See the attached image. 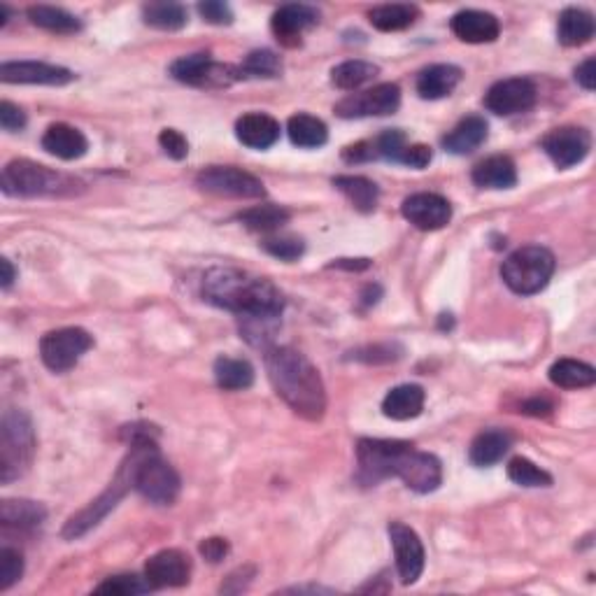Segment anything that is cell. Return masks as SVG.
Here are the masks:
<instances>
[{
	"label": "cell",
	"instance_id": "9",
	"mask_svg": "<svg viewBox=\"0 0 596 596\" xmlns=\"http://www.w3.org/2000/svg\"><path fill=\"white\" fill-rule=\"evenodd\" d=\"M408 441H380V438H361L357 443V480L366 487L394 478L396 459L406 450Z\"/></svg>",
	"mask_w": 596,
	"mask_h": 596
},
{
	"label": "cell",
	"instance_id": "40",
	"mask_svg": "<svg viewBox=\"0 0 596 596\" xmlns=\"http://www.w3.org/2000/svg\"><path fill=\"white\" fill-rule=\"evenodd\" d=\"M240 77H264V80H273V77L282 75V61L280 56L271 52V49H257V52L247 54L243 66L238 68Z\"/></svg>",
	"mask_w": 596,
	"mask_h": 596
},
{
	"label": "cell",
	"instance_id": "45",
	"mask_svg": "<svg viewBox=\"0 0 596 596\" xmlns=\"http://www.w3.org/2000/svg\"><path fill=\"white\" fill-rule=\"evenodd\" d=\"M373 147H375V154H378V159L399 163L403 149L408 147V143H406V136H403V131L389 129L373 140Z\"/></svg>",
	"mask_w": 596,
	"mask_h": 596
},
{
	"label": "cell",
	"instance_id": "55",
	"mask_svg": "<svg viewBox=\"0 0 596 596\" xmlns=\"http://www.w3.org/2000/svg\"><path fill=\"white\" fill-rule=\"evenodd\" d=\"M371 266L368 259H338L336 264H331V268H345V271H366Z\"/></svg>",
	"mask_w": 596,
	"mask_h": 596
},
{
	"label": "cell",
	"instance_id": "21",
	"mask_svg": "<svg viewBox=\"0 0 596 596\" xmlns=\"http://www.w3.org/2000/svg\"><path fill=\"white\" fill-rule=\"evenodd\" d=\"M452 33L457 35L461 42L468 45H485V42H494L501 33V24L494 14L482 10H461L450 21Z\"/></svg>",
	"mask_w": 596,
	"mask_h": 596
},
{
	"label": "cell",
	"instance_id": "13",
	"mask_svg": "<svg viewBox=\"0 0 596 596\" xmlns=\"http://www.w3.org/2000/svg\"><path fill=\"white\" fill-rule=\"evenodd\" d=\"M170 75L177 82L191 84V87H226L233 80H240L238 68L219 66L210 59V54H191L173 61Z\"/></svg>",
	"mask_w": 596,
	"mask_h": 596
},
{
	"label": "cell",
	"instance_id": "22",
	"mask_svg": "<svg viewBox=\"0 0 596 596\" xmlns=\"http://www.w3.org/2000/svg\"><path fill=\"white\" fill-rule=\"evenodd\" d=\"M42 149L63 161L82 159L89 152V140L70 124H52L42 136Z\"/></svg>",
	"mask_w": 596,
	"mask_h": 596
},
{
	"label": "cell",
	"instance_id": "57",
	"mask_svg": "<svg viewBox=\"0 0 596 596\" xmlns=\"http://www.w3.org/2000/svg\"><path fill=\"white\" fill-rule=\"evenodd\" d=\"M7 17H10V10H7V5H0V26L7 24Z\"/></svg>",
	"mask_w": 596,
	"mask_h": 596
},
{
	"label": "cell",
	"instance_id": "50",
	"mask_svg": "<svg viewBox=\"0 0 596 596\" xmlns=\"http://www.w3.org/2000/svg\"><path fill=\"white\" fill-rule=\"evenodd\" d=\"M431 156L434 154H431V147H427V145H408L406 149H403L399 163H403V166H408V168L422 170L431 163Z\"/></svg>",
	"mask_w": 596,
	"mask_h": 596
},
{
	"label": "cell",
	"instance_id": "28",
	"mask_svg": "<svg viewBox=\"0 0 596 596\" xmlns=\"http://www.w3.org/2000/svg\"><path fill=\"white\" fill-rule=\"evenodd\" d=\"M487 131H489V126L485 122V117H480V115L464 117L443 138V147L450 154H459V156L461 154H471L482 143H485V140H487Z\"/></svg>",
	"mask_w": 596,
	"mask_h": 596
},
{
	"label": "cell",
	"instance_id": "14",
	"mask_svg": "<svg viewBox=\"0 0 596 596\" xmlns=\"http://www.w3.org/2000/svg\"><path fill=\"white\" fill-rule=\"evenodd\" d=\"M387 531H389V541H392V548H394L396 571H399L401 583L403 585L417 583L424 573V562H427L420 536L415 534V529H410L408 524L403 522H392Z\"/></svg>",
	"mask_w": 596,
	"mask_h": 596
},
{
	"label": "cell",
	"instance_id": "4",
	"mask_svg": "<svg viewBox=\"0 0 596 596\" xmlns=\"http://www.w3.org/2000/svg\"><path fill=\"white\" fill-rule=\"evenodd\" d=\"M0 187L7 196H73L82 191L84 184L77 177L56 173V170L40 166L28 159L10 161L3 168Z\"/></svg>",
	"mask_w": 596,
	"mask_h": 596
},
{
	"label": "cell",
	"instance_id": "38",
	"mask_svg": "<svg viewBox=\"0 0 596 596\" xmlns=\"http://www.w3.org/2000/svg\"><path fill=\"white\" fill-rule=\"evenodd\" d=\"M378 73H380V68L375 66V63L352 59V61L340 63V66L331 70V82L343 91H354V89L364 87L366 82L375 80Z\"/></svg>",
	"mask_w": 596,
	"mask_h": 596
},
{
	"label": "cell",
	"instance_id": "8",
	"mask_svg": "<svg viewBox=\"0 0 596 596\" xmlns=\"http://www.w3.org/2000/svg\"><path fill=\"white\" fill-rule=\"evenodd\" d=\"M91 345H94V338L80 326L49 331L40 340L42 364L54 373H66L82 359V354L91 350Z\"/></svg>",
	"mask_w": 596,
	"mask_h": 596
},
{
	"label": "cell",
	"instance_id": "16",
	"mask_svg": "<svg viewBox=\"0 0 596 596\" xmlns=\"http://www.w3.org/2000/svg\"><path fill=\"white\" fill-rule=\"evenodd\" d=\"M543 149L557 168L566 170L587 159L592 149V136L580 126H562L543 138Z\"/></svg>",
	"mask_w": 596,
	"mask_h": 596
},
{
	"label": "cell",
	"instance_id": "39",
	"mask_svg": "<svg viewBox=\"0 0 596 596\" xmlns=\"http://www.w3.org/2000/svg\"><path fill=\"white\" fill-rule=\"evenodd\" d=\"M187 17V7L180 3H149L143 7L145 24L159 31H180L187 26Z\"/></svg>",
	"mask_w": 596,
	"mask_h": 596
},
{
	"label": "cell",
	"instance_id": "17",
	"mask_svg": "<svg viewBox=\"0 0 596 596\" xmlns=\"http://www.w3.org/2000/svg\"><path fill=\"white\" fill-rule=\"evenodd\" d=\"M401 215L408 219L415 229L420 231H438L443 226L450 224L452 219V205L441 194H422L408 196L401 205Z\"/></svg>",
	"mask_w": 596,
	"mask_h": 596
},
{
	"label": "cell",
	"instance_id": "53",
	"mask_svg": "<svg viewBox=\"0 0 596 596\" xmlns=\"http://www.w3.org/2000/svg\"><path fill=\"white\" fill-rule=\"evenodd\" d=\"M520 413L531 417H548L555 413V401L548 399V396H534V399H527L522 403Z\"/></svg>",
	"mask_w": 596,
	"mask_h": 596
},
{
	"label": "cell",
	"instance_id": "25",
	"mask_svg": "<svg viewBox=\"0 0 596 596\" xmlns=\"http://www.w3.org/2000/svg\"><path fill=\"white\" fill-rule=\"evenodd\" d=\"M510 447H513V434L506 429H485L473 438L471 450H468V459L473 466L485 468L494 466L506 457Z\"/></svg>",
	"mask_w": 596,
	"mask_h": 596
},
{
	"label": "cell",
	"instance_id": "24",
	"mask_svg": "<svg viewBox=\"0 0 596 596\" xmlns=\"http://www.w3.org/2000/svg\"><path fill=\"white\" fill-rule=\"evenodd\" d=\"M461 82V68L452 66V63H434V66L424 68L417 75V94L424 101H438V98L450 96Z\"/></svg>",
	"mask_w": 596,
	"mask_h": 596
},
{
	"label": "cell",
	"instance_id": "3",
	"mask_svg": "<svg viewBox=\"0 0 596 596\" xmlns=\"http://www.w3.org/2000/svg\"><path fill=\"white\" fill-rule=\"evenodd\" d=\"M131 447L136 450L133 489L154 506H173L180 496L182 480L156 450L154 438H140V441H133Z\"/></svg>",
	"mask_w": 596,
	"mask_h": 596
},
{
	"label": "cell",
	"instance_id": "54",
	"mask_svg": "<svg viewBox=\"0 0 596 596\" xmlns=\"http://www.w3.org/2000/svg\"><path fill=\"white\" fill-rule=\"evenodd\" d=\"M576 80L585 91H594V87H596V59L594 56H590V59L580 63L576 70Z\"/></svg>",
	"mask_w": 596,
	"mask_h": 596
},
{
	"label": "cell",
	"instance_id": "2",
	"mask_svg": "<svg viewBox=\"0 0 596 596\" xmlns=\"http://www.w3.org/2000/svg\"><path fill=\"white\" fill-rule=\"evenodd\" d=\"M203 296L238 317H280L285 310V298L273 282L238 268H212L205 273Z\"/></svg>",
	"mask_w": 596,
	"mask_h": 596
},
{
	"label": "cell",
	"instance_id": "36",
	"mask_svg": "<svg viewBox=\"0 0 596 596\" xmlns=\"http://www.w3.org/2000/svg\"><path fill=\"white\" fill-rule=\"evenodd\" d=\"M417 17H420V10L415 5H380L373 7L368 12V21H371L373 28H378L382 33H396L406 31L408 26H413Z\"/></svg>",
	"mask_w": 596,
	"mask_h": 596
},
{
	"label": "cell",
	"instance_id": "5",
	"mask_svg": "<svg viewBox=\"0 0 596 596\" xmlns=\"http://www.w3.org/2000/svg\"><path fill=\"white\" fill-rule=\"evenodd\" d=\"M35 452V431L24 410H5L0 422V480L10 485L28 471Z\"/></svg>",
	"mask_w": 596,
	"mask_h": 596
},
{
	"label": "cell",
	"instance_id": "6",
	"mask_svg": "<svg viewBox=\"0 0 596 596\" xmlns=\"http://www.w3.org/2000/svg\"><path fill=\"white\" fill-rule=\"evenodd\" d=\"M555 273V257L541 245H527L515 250L503 261L501 278L510 292L520 296H534L548 287Z\"/></svg>",
	"mask_w": 596,
	"mask_h": 596
},
{
	"label": "cell",
	"instance_id": "15",
	"mask_svg": "<svg viewBox=\"0 0 596 596\" xmlns=\"http://www.w3.org/2000/svg\"><path fill=\"white\" fill-rule=\"evenodd\" d=\"M536 98L538 91L534 82L527 80V77H510V80L496 82L494 87L487 91L485 105L494 115L513 117L534 108Z\"/></svg>",
	"mask_w": 596,
	"mask_h": 596
},
{
	"label": "cell",
	"instance_id": "46",
	"mask_svg": "<svg viewBox=\"0 0 596 596\" xmlns=\"http://www.w3.org/2000/svg\"><path fill=\"white\" fill-rule=\"evenodd\" d=\"M159 145H161L163 152H166L170 159H175V161H182L184 156L189 154L187 138H184L182 133L175 131V129H163L159 133Z\"/></svg>",
	"mask_w": 596,
	"mask_h": 596
},
{
	"label": "cell",
	"instance_id": "27",
	"mask_svg": "<svg viewBox=\"0 0 596 596\" xmlns=\"http://www.w3.org/2000/svg\"><path fill=\"white\" fill-rule=\"evenodd\" d=\"M424 399H427V394L420 385H399L385 396L382 413L396 422L415 420L424 410Z\"/></svg>",
	"mask_w": 596,
	"mask_h": 596
},
{
	"label": "cell",
	"instance_id": "48",
	"mask_svg": "<svg viewBox=\"0 0 596 596\" xmlns=\"http://www.w3.org/2000/svg\"><path fill=\"white\" fill-rule=\"evenodd\" d=\"M394 350H401V347L396 345H371V347H364V350H357L354 352V359L357 361H366V364H380V361H396L401 357V354H394Z\"/></svg>",
	"mask_w": 596,
	"mask_h": 596
},
{
	"label": "cell",
	"instance_id": "47",
	"mask_svg": "<svg viewBox=\"0 0 596 596\" xmlns=\"http://www.w3.org/2000/svg\"><path fill=\"white\" fill-rule=\"evenodd\" d=\"M198 14L215 26H229L233 21L231 7L226 3H219V0H205V3H198Z\"/></svg>",
	"mask_w": 596,
	"mask_h": 596
},
{
	"label": "cell",
	"instance_id": "49",
	"mask_svg": "<svg viewBox=\"0 0 596 596\" xmlns=\"http://www.w3.org/2000/svg\"><path fill=\"white\" fill-rule=\"evenodd\" d=\"M0 126H3V131H10V133L21 131L26 126L24 110L10 101H3L0 103Z\"/></svg>",
	"mask_w": 596,
	"mask_h": 596
},
{
	"label": "cell",
	"instance_id": "52",
	"mask_svg": "<svg viewBox=\"0 0 596 596\" xmlns=\"http://www.w3.org/2000/svg\"><path fill=\"white\" fill-rule=\"evenodd\" d=\"M198 550H201V555L208 559V562L217 564V562H222L226 555H229V543H226L224 538H205Z\"/></svg>",
	"mask_w": 596,
	"mask_h": 596
},
{
	"label": "cell",
	"instance_id": "20",
	"mask_svg": "<svg viewBox=\"0 0 596 596\" xmlns=\"http://www.w3.org/2000/svg\"><path fill=\"white\" fill-rule=\"evenodd\" d=\"M319 21V10L312 5H282L278 12L273 14L271 28L285 47H298L301 45V35L312 28Z\"/></svg>",
	"mask_w": 596,
	"mask_h": 596
},
{
	"label": "cell",
	"instance_id": "32",
	"mask_svg": "<svg viewBox=\"0 0 596 596\" xmlns=\"http://www.w3.org/2000/svg\"><path fill=\"white\" fill-rule=\"evenodd\" d=\"M212 373H215L219 389H224V392H243V389H250L254 385V368L245 359L219 357Z\"/></svg>",
	"mask_w": 596,
	"mask_h": 596
},
{
	"label": "cell",
	"instance_id": "26",
	"mask_svg": "<svg viewBox=\"0 0 596 596\" xmlns=\"http://www.w3.org/2000/svg\"><path fill=\"white\" fill-rule=\"evenodd\" d=\"M473 182L480 189H513L517 184V168L510 156L494 154L473 168Z\"/></svg>",
	"mask_w": 596,
	"mask_h": 596
},
{
	"label": "cell",
	"instance_id": "35",
	"mask_svg": "<svg viewBox=\"0 0 596 596\" xmlns=\"http://www.w3.org/2000/svg\"><path fill=\"white\" fill-rule=\"evenodd\" d=\"M31 24L38 28H45L49 33H61V35H70L77 33L82 28V21L63 10V7H52V5H33L26 10Z\"/></svg>",
	"mask_w": 596,
	"mask_h": 596
},
{
	"label": "cell",
	"instance_id": "31",
	"mask_svg": "<svg viewBox=\"0 0 596 596\" xmlns=\"http://www.w3.org/2000/svg\"><path fill=\"white\" fill-rule=\"evenodd\" d=\"M333 187H336L359 212H373L378 208V184L368 180L364 175H338L333 177Z\"/></svg>",
	"mask_w": 596,
	"mask_h": 596
},
{
	"label": "cell",
	"instance_id": "10",
	"mask_svg": "<svg viewBox=\"0 0 596 596\" xmlns=\"http://www.w3.org/2000/svg\"><path fill=\"white\" fill-rule=\"evenodd\" d=\"M196 187L212 196L264 198L266 187L259 177L233 166H210L196 175Z\"/></svg>",
	"mask_w": 596,
	"mask_h": 596
},
{
	"label": "cell",
	"instance_id": "29",
	"mask_svg": "<svg viewBox=\"0 0 596 596\" xmlns=\"http://www.w3.org/2000/svg\"><path fill=\"white\" fill-rule=\"evenodd\" d=\"M45 517V506H40V503L35 501L5 499L0 503V522H3L5 531H33L45 522Z\"/></svg>",
	"mask_w": 596,
	"mask_h": 596
},
{
	"label": "cell",
	"instance_id": "19",
	"mask_svg": "<svg viewBox=\"0 0 596 596\" xmlns=\"http://www.w3.org/2000/svg\"><path fill=\"white\" fill-rule=\"evenodd\" d=\"M0 80L5 84H47L63 87L75 80V75L63 66H52L42 61H7L0 66Z\"/></svg>",
	"mask_w": 596,
	"mask_h": 596
},
{
	"label": "cell",
	"instance_id": "43",
	"mask_svg": "<svg viewBox=\"0 0 596 596\" xmlns=\"http://www.w3.org/2000/svg\"><path fill=\"white\" fill-rule=\"evenodd\" d=\"M264 252L271 254V257L280 259V261H287V264H292V261L301 259L303 252H305V245L301 238H294V236H278V238H266L264 243Z\"/></svg>",
	"mask_w": 596,
	"mask_h": 596
},
{
	"label": "cell",
	"instance_id": "56",
	"mask_svg": "<svg viewBox=\"0 0 596 596\" xmlns=\"http://www.w3.org/2000/svg\"><path fill=\"white\" fill-rule=\"evenodd\" d=\"M0 268H3V278H0V287L10 289L14 278H17V271H14V266H12L10 259H0Z\"/></svg>",
	"mask_w": 596,
	"mask_h": 596
},
{
	"label": "cell",
	"instance_id": "44",
	"mask_svg": "<svg viewBox=\"0 0 596 596\" xmlns=\"http://www.w3.org/2000/svg\"><path fill=\"white\" fill-rule=\"evenodd\" d=\"M24 576V557L19 550L5 548L0 550V592H7L17 580Z\"/></svg>",
	"mask_w": 596,
	"mask_h": 596
},
{
	"label": "cell",
	"instance_id": "23",
	"mask_svg": "<svg viewBox=\"0 0 596 596\" xmlns=\"http://www.w3.org/2000/svg\"><path fill=\"white\" fill-rule=\"evenodd\" d=\"M236 138L250 149H268L280 140V122L264 112H250L236 122Z\"/></svg>",
	"mask_w": 596,
	"mask_h": 596
},
{
	"label": "cell",
	"instance_id": "11",
	"mask_svg": "<svg viewBox=\"0 0 596 596\" xmlns=\"http://www.w3.org/2000/svg\"><path fill=\"white\" fill-rule=\"evenodd\" d=\"M394 478H401L406 482V487L417 494H429L441 487L443 466L436 454L415 450V445L410 443L401 452V457L396 459Z\"/></svg>",
	"mask_w": 596,
	"mask_h": 596
},
{
	"label": "cell",
	"instance_id": "18",
	"mask_svg": "<svg viewBox=\"0 0 596 596\" xmlns=\"http://www.w3.org/2000/svg\"><path fill=\"white\" fill-rule=\"evenodd\" d=\"M145 578L152 590L184 587L191 578V559L182 550H161L147 559Z\"/></svg>",
	"mask_w": 596,
	"mask_h": 596
},
{
	"label": "cell",
	"instance_id": "33",
	"mask_svg": "<svg viewBox=\"0 0 596 596\" xmlns=\"http://www.w3.org/2000/svg\"><path fill=\"white\" fill-rule=\"evenodd\" d=\"M550 382L562 389H585L596 382L594 366L578 359H559L550 366Z\"/></svg>",
	"mask_w": 596,
	"mask_h": 596
},
{
	"label": "cell",
	"instance_id": "41",
	"mask_svg": "<svg viewBox=\"0 0 596 596\" xmlns=\"http://www.w3.org/2000/svg\"><path fill=\"white\" fill-rule=\"evenodd\" d=\"M508 478L520 487H550L552 475L536 466L531 459L515 457L508 461Z\"/></svg>",
	"mask_w": 596,
	"mask_h": 596
},
{
	"label": "cell",
	"instance_id": "42",
	"mask_svg": "<svg viewBox=\"0 0 596 596\" xmlns=\"http://www.w3.org/2000/svg\"><path fill=\"white\" fill-rule=\"evenodd\" d=\"M152 592V585L147 578L138 576H112L96 587V594H110V596H136Z\"/></svg>",
	"mask_w": 596,
	"mask_h": 596
},
{
	"label": "cell",
	"instance_id": "1",
	"mask_svg": "<svg viewBox=\"0 0 596 596\" xmlns=\"http://www.w3.org/2000/svg\"><path fill=\"white\" fill-rule=\"evenodd\" d=\"M268 380L282 401L305 420L317 422L326 413V389L312 361L294 347H268L264 354Z\"/></svg>",
	"mask_w": 596,
	"mask_h": 596
},
{
	"label": "cell",
	"instance_id": "34",
	"mask_svg": "<svg viewBox=\"0 0 596 596\" xmlns=\"http://www.w3.org/2000/svg\"><path fill=\"white\" fill-rule=\"evenodd\" d=\"M287 133L289 140L301 149H317L326 145V140H329V129H326L322 119L305 115V112H298V115L289 117Z\"/></svg>",
	"mask_w": 596,
	"mask_h": 596
},
{
	"label": "cell",
	"instance_id": "7",
	"mask_svg": "<svg viewBox=\"0 0 596 596\" xmlns=\"http://www.w3.org/2000/svg\"><path fill=\"white\" fill-rule=\"evenodd\" d=\"M133 468H136V450L131 447V454L126 457L124 466L119 468L115 482H110V487L105 489L96 501H91V506L84 508L82 513H77L75 517H70L66 529H63V538L75 541V538H80L87 534V531L94 529L96 524H101L103 517L108 515L110 510H115L117 503L124 499V494L133 487Z\"/></svg>",
	"mask_w": 596,
	"mask_h": 596
},
{
	"label": "cell",
	"instance_id": "51",
	"mask_svg": "<svg viewBox=\"0 0 596 596\" xmlns=\"http://www.w3.org/2000/svg\"><path fill=\"white\" fill-rule=\"evenodd\" d=\"M343 159L347 163H364V161L378 159V154H375V147H373V140H364V143L345 147L343 149Z\"/></svg>",
	"mask_w": 596,
	"mask_h": 596
},
{
	"label": "cell",
	"instance_id": "30",
	"mask_svg": "<svg viewBox=\"0 0 596 596\" xmlns=\"http://www.w3.org/2000/svg\"><path fill=\"white\" fill-rule=\"evenodd\" d=\"M594 28V17L590 12L580 10V7H566L559 14L557 38L564 47H580L594 38Z\"/></svg>",
	"mask_w": 596,
	"mask_h": 596
},
{
	"label": "cell",
	"instance_id": "12",
	"mask_svg": "<svg viewBox=\"0 0 596 596\" xmlns=\"http://www.w3.org/2000/svg\"><path fill=\"white\" fill-rule=\"evenodd\" d=\"M401 105V89L399 84L385 82L375 84L373 89L361 91L343 98L336 105V115L343 119H359V117H387L394 115Z\"/></svg>",
	"mask_w": 596,
	"mask_h": 596
},
{
	"label": "cell",
	"instance_id": "37",
	"mask_svg": "<svg viewBox=\"0 0 596 596\" xmlns=\"http://www.w3.org/2000/svg\"><path fill=\"white\" fill-rule=\"evenodd\" d=\"M289 210L282 208V205H254V208L240 212L238 219L243 222L250 231H259V233H273L280 231L282 226L289 222Z\"/></svg>",
	"mask_w": 596,
	"mask_h": 596
}]
</instances>
